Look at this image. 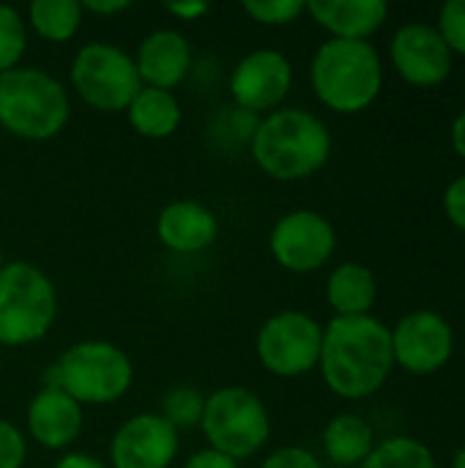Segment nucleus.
I'll use <instances>...</instances> for the list:
<instances>
[{"mask_svg": "<svg viewBox=\"0 0 465 468\" xmlns=\"http://www.w3.org/2000/svg\"><path fill=\"white\" fill-rule=\"evenodd\" d=\"M134 66L143 88H159L175 93V88L192 77L195 52L184 33H178L175 27H159L140 41Z\"/></svg>", "mask_w": 465, "mask_h": 468, "instance_id": "2eb2a0df", "label": "nucleus"}, {"mask_svg": "<svg viewBox=\"0 0 465 468\" xmlns=\"http://www.w3.org/2000/svg\"><path fill=\"white\" fill-rule=\"evenodd\" d=\"M389 332H392L395 365H400L411 376L439 373L441 367H447V362L455 354L452 324L433 310L408 313Z\"/></svg>", "mask_w": 465, "mask_h": 468, "instance_id": "f8f14e48", "label": "nucleus"}, {"mask_svg": "<svg viewBox=\"0 0 465 468\" xmlns=\"http://www.w3.org/2000/svg\"><path fill=\"white\" fill-rule=\"evenodd\" d=\"M5 266V261H3V247H0V269Z\"/></svg>", "mask_w": 465, "mask_h": 468, "instance_id": "4c0bfd02", "label": "nucleus"}, {"mask_svg": "<svg viewBox=\"0 0 465 468\" xmlns=\"http://www.w3.org/2000/svg\"><path fill=\"white\" fill-rule=\"evenodd\" d=\"M260 123V115L255 112H247L236 104L230 107H222L214 121H211V137L222 145V148H241L252 143V134Z\"/></svg>", "mask_w": 465, "mask_h": 468, "instance_id": "b1692460", "label": "nucleus"}, {"mask_svg": "<svg viewBox=\"0 0 465 468\" xmlns=\"http://www.w3.org/2000/svg\"><path fill=\"white\" fill-rule=\"evenodd\" d=\"M85 11L79 0H33L27 5V27L49 44L71 41L82 27Z\"/></svg>", "mask_w": 465, "mask_h": 468, "instance_id": "4be33fe9", "label": "nucleus"}, {"mask_svg": "<svg viewBox=\"0 0 465 468\" xmlns=\"http://www.w3.org/2000/svg\"><path fill=\"white\" fill-rule=\"evenodd\" d=\"M203 406H206V395H200L195 387H173V389L164 395L162 411H159V414L181 433V431L200 428Z\"/></svg>", "mask_w": 465, "mask_h": 468, "instance_id": "a878e982", "label": "nucleus"}, {"mask_svg": "<svg viewBox=\"0 0 465 468\" xmlns=\"http://www.w3.org/2000/svg\"><path fill=\"white\" fill-rule=\"evenodd\" d=\"M82 425H85L82 406L55 387H41L30 398L25 411L27 439H33L38 447L52 452L69 450L79 439Z\"/></svg>", "mask_w": 465, "mask_h": 468, "instance_id": "dca6fc26", "label": "nucleus"}, {"mask_svg": "<svg viewBox=\"0 0 465 468\" xmlns=\"http://www.w3.org/2000/svg\"><path fill=\"white\" fill-rule=\"evenodd\" d=\"M389 58L397 74L417 88L441 85L452 74V49L439 27L428 22H406L397 27L389 44Z\"/></svg>", "mask_w": 465, "mask_h": 468, "instance_id": "4468645a", "label": "nucleus"}, {"mask_svg": "<svg viewBox=\"0 0 465 468\" xmlns=\"http://www.w3.org/2000/svg\"><path fill=\"white\" fill-rule=\"evenodd\" d=\"M132 3L129 0H85L82 11L88 14H99V16H115L121 11H129Z\"/></svg>", "mask_w": 465, "mask_h": 468, "instance_id": "f704fd0d", "label": "nucleus"}, {"mask_svg": "<svg viewBox=\"0 0 465 468\" xmlns=\"http://www.w3.org/2000/svg\"><path fill=\"white\" fill-rule=\"evenodd\" d=\"M167 11L175 19H181V22H197V19H203L211 11V5L203 3V0H186V3H170Z\"/></svg>", "mask_w": 465, "mask_h": 468, "instance_id": "473e14b6", "label": "nucleus"}, {"mask_svg": "<svg viewBox=\"0 0 465 468\" xmlns=\"http://www.w3.org/2000/svg\"><path fill=\"white\" fill-rule=\"evenodd\" d=\"M58 318V293L44 269L8 261L0 269V346L22 348L47 337Z\"/></svg>", "mask_w": 465, "mask_h": 468, "instance_id": "423d86ee", "label": "nucleus"}, {"mask_svg": "<svg viewBox=\"0 0 465 468\" xmlns=\"http://www.w3.org/2000/svg\"><path fill=\"white\" fill-rule=\"evenodd\" d=\"M129 126L145 140H167L178 132L184 121L181 101L173 90L140 88V93L126 107Z\"/></svg>", "mask_w": 465, "mask_h": 468, "instance_id": "aec40b11", "label": "nucleus"}, {"mask_svg": "<svg viewBox=\"0 0 465 468\" xmlns=\"http://www.w3.org/2000/svg\"><path fill=\"white\" fill-rule=\"evenodd\" d=\"M326 299L337 318L370 315L378 299V280L365 263L345 261L332 269L326 280Z\"/></svg>", "mask_w": 465, "mask_h": 468, "instance_id": "6ab92c4d", "label": "nucleus"}, {"mask_svg": "<svg viewBox=\"0 0 465 468\" xmlns=\"http://www.w3.org/2000/svg\"><path fill=\"white\" fill-rule=\"evenodd\" d=\"M252 162L274 181H304L332 156V132L310 110L280 107L260 115L249 143Z\"/></svg>", "mask_w": 465, "mask_h": 468, "instance_id": "f03ea898", "label": "nucleus"}, {"mask_svg": "<svg viewBox=\"0 0 465 468\" xmlns=\"http://www.w3.org/2000/svg\"><path fill=\"white\" fill-rule=\"evenodd\" d=\"M134 384V362L110 340H82L44 370V387L63 389L79 406L118 403Z\"/></svg>", "mask_w": 465, "mask_h": 468, "instance_id": "39448f33", "label": "nucleus"}, {"mask_svg": "<svg viewBox=\"0 0 465 468\" xmlns=\"http://www.w3.org/2000/svg\"><path fill=\"white\" fill-rule=\"evenodd\" d=\"M52 468H110L107 461H99L96 455L88 452H63Z\"/></svg>", "mask_w": 465, "mask_h": 468, "instance_id": "72a5a7b5", "label": "nucleus"}, {"mask_svg": "<svg viewBox=\"0 0 465 468\" xmlns=\"http://www.w3.org/2000/svg\"><path fill=\"white\" fill-rule=\"evenodd\" d=\"M444 214L447 219L465 233V176L455 178L444 189Z\"/></svg>", "mask_w": 465, "mask_h": 468, "instance_id": "7c9ffc66", "label": "nucleus"}, {"mask_svg": "<svg viewBox=\"0 0 465 468\" xmlns=\"http://www.w3.org/2000/svg\"><path fill=\"white\" fill-rule=\"evenodd\" d=\"M293 88V63L280 49H252L247 52L227 77V90L236 107L269 115L285 107V99Z\"/></svg>", "mask_w": 465, "mask_h": 468, "instance_id": "9b49d317", "label": "nucleus"}, {"mask_svg": "<svg viewBox=\"0 0 465 468\" xmlns=\"http://www.w3.org/2000/svg\"><path fill=\"white\" fill-rule=\"evenodd\" d=\"M200 431L211 450L241 463L269 444L271 414L252 389L222 387L206 395Z\"/></svg>", "mask_w": 465, "mask_h": 468, "instance_id": "0eeeda50", "label": "nucleus"}, {"mask_svg": "<svg viewBox=\"0 0 465 468\" xmlns=\"http://www.w3.org/2000/svg\"><path fill=\"white\" fill-rule=\"evenodd\" d=\"M156 239L175 255H200L219 239V219L197 200H175L159 211Z\"/></svg>", "mask_w": 465, "mask_h": 468, "instance_id": "f3484780", "label": "nucleus"}, {"mask_svg": "<svg viewBox=\"0 0 465 468\" xmlns=\"http://www.w3.org/2000/svg\"><path fill=\"white\" fill-rule=\"evenodd\" d=\"M310 85L334 112L367 110L384 88V63L370 41L326 38L310 60Z\"/></svg>", "mask_w": 465, "mask_h": 468, "instance_id": "7ed1b4c3", "label": "nucleus"}, {"mask_svg": "<svg viewBox=\"0 0 465 468\" xmlns=\"http://www.w3.org/2000/svg\"><path fill=\"white\" fill-rule=\"evenodd\" d=\"M27 461V439L14 425L0 420V468H22Z\"/></svg>", "mask_w": 465, "mask_h": 468, "instance_id": "c85d7f7f", "label": "nucleus"}, {"mask_svg": "<svg viewBox=\"0 0 465 468\" xmlns=\"http://www.w3.org/2000/svg\"><path fill=\"white\" fill-rule=\"evenodd\" d=\"M318 367L326 387L345 400H365L375 395L395 370L389 326L375 315H334L323 326Z\"/></svg>", "mask_w": 465, "mask_h": 468, "instance_id": "f257e3e1", "label": "nucleus"}, {"mask_svg": "<svg viewBox=\"0 0 465 468\" xmlns=\"http://www.w3.org/2000/svg\"><path fill=\"white\" fill-rule=\"evenodd\" d=\"M69 82L96 112H126L143 88L134 55L110 41H90L79 47L69 66Z\"/></svg>", "mask_w": 465, "mask_h": 468, "instance_id": "6e6552de", "label": "nucleus"}, {"mask_svg": "<svg viewBox=\"0 0 465 468\" xmlns=\"http://www.w3.org/2000/svg\"><path fill=\"white\" fill-rule=\"evenodd\" d=\"M323 326L301 310L274 313L255 337V354L266 373L277 378H301L318 367Z\"/></svg>", "mask_w": 465, "mask_h": 468, "instance_id": "1a4fd4ad", "label": "nucleus"}, {"mask_svg": "<svg viewBox=\"0 0 465 468\" xmlns=\"http://www.w3.org/2000/svg\"><path fill=\"white\" fill-rule=\"evenodd\" d=\"M258 468H323L318 455L307 447H280Z\"/></svg>", "mask_w": 465, "mask_h": 468, "instance_id": "c756f323", "label": "nucleus"}, {"mask_svg": "<svg viewBox=\"0 0 465 468\" xmlns=\"http://www.w3.org/2000/svg\"><path fill=\"white\" fill-rule=\"evenodd\" d=\"M439 33L452 55H465V0H447L439 11Z\"/></svg>", "mask_w": 465, "mask_h": 468, "instance_id": "cd10ccee", "label": "nucleus"}, {"mask_svg": "<svg viewBox=\"0 0 465 468\" xmlns=\"http://www.w3.org/2000/svg\"><path fill=\"white\" fill-rule=\"evenodd\" d=\"M27 52V22L14 8L0 3V74L19 69Z\"/></svg>", "mask_w": 465, "mask_h": 468, "instance_id": "393cba45", "label": "nucleus"}, {"mask_svg": "<svg viewBox=\"0 0 465 468\" xmlns=\"http://www.w3.org/2000/svg\"><path fill=\"white\" fill-rule=\"evenodd\" d=\"M359 468H439L433 450L408 436H392L373 447Z\"/></svg>", "mask_w": 465, "mask_h": 468, "instance_id": "5701e85b", "label": "nucleus"}, {"mask_svg": "<svg viewBox=\"0 0 465 468\" xmlns=\"http://www.w3.org/2000/svg\"><path fill=\"white\" fill-rule=\"evenodd\" d=\"M307 14L329 38L370 41L386 22L389 5L384 0H310Z\"/></svg>", "mask_w": 465, "mask_h": 468, "instance_id": "a211bd4d", "label": "nucleus"}, {"mask_svg": "<svg viewBox=\"0 0 465 468\" xmlns=\"http://www.w3.org/2000/svg\"><path fill=\"white\" fill-rule=\"evenodd\" d=\"M71 118L66 85L44 69L19 66L0 74V126L16 140L47 143Z\"/></svg>", "mask_w": 465, "mask_h": 468, "instance_id": "20e7f679", "label": "nucleus"}, {"mask_svg": "<svg viewBox=\"0 0 465 468\" xmlns=\"http://www.w3.org/2000/svg\"><path fill=\"white\" fill-rule=\"evenodd\" d=\"M184 468H241L238 461L206 447V450H197L195 455H189V461L184 463Z\"/></svg>", "mask_w": 465, "mask_h": 468, "instance_id": "2f4dec72", "label": "nucleus"}, {"mask_svg": "<svg viewBox=\"0 0 465 468\" xmlns=\"http://www.w3.org/2000/svg\"><path fill=\"white\" fill-rule=\"evenodd\" d=\"M452 148L465 159V110L452 121Z\"/></svg>", "mask_w": 465, "mask_h": 468, "instance_id": "c9c22d12", "label": "nucleus"}, {"mask_svg": "<svg viewBox=\"0 0 465 468\" xmlns=\"http://www.w3.org/2000/svg\"><path fill=\"white\" fill-rule=\"evenodd\" d=\"M178 431L153 411L129 417L110 439V468H170L178 458Z\"/></svg>", "mask_w": 465, "mask_h": 468, "instance_id": "ddd939ff", "label": "nucleus"}, {"mask_svg": "<svg viewBox=\"0 0 465 468\" xmlns=\"http://www.w3.org/2000/svg\"><path fill=\"white\" fill-rule=\"evenodd\" d=\"M269 250L285 271L310 274L332 261L337 250V230L321 211L296 208L274 222Z\"/></svg>", "mask_w": 465, "mask_h": 468, "instance_id": "9d476101", "label": "nucleus"}, {"mask_svg": "<svg viewBox=\"0 0 465 468\" xmlns=\"http://www.w3.org/2000/svg\"><path fill=\"white\" fill-rule=\"evenodd\" d=\"M241 8H244V14L252 22L269 25V27L291 25L301 14H307V3L304 0H244Z\"/></svg>", "mask_w": 465, "mask_h": 468, "instance_id": "bb28decb", "label": "nucleus"}, {"mask_svg": "<svg viewBox=\"0 0 465 468\" xmlns=\"http://www.w3.org/2000/svg\"><path fill=\"white\" fill-rule=\"evenodd\" d=\"M452 468H465V444L458 450V455H455V461H452Z\"/></svg>", "mask_w": 465, "mask_h": 468, "instance_id": "e433bc0d", "label": "nucleus"}, {"mask_svg": "<svg viewBox=\"0 0 465 468\" xmlns=\"http://www.w3.org/2000/svg\"><path fill=\"white\" fill-rule=\"evenodd\" d=\"M323 452L337 466H362L375 447V431L356 414H337L326 422L321 436Z\"/></svg>", "mask_w": 465, "mask_h": 468, "instance_id": "412c9836", "label": "nucleus"}]
</instances>
